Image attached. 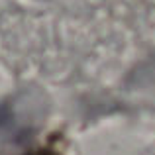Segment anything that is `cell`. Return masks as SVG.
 Returning a JSON list of instances; mask_svg holds the SVG:
<instances>
[{
  "instance_id": "obj_1",
  "label": "cell",
  "mask_w": 155,
  "mask_h": 155,
  "mask_svg": "<svg viewBox=\"0 0 155 155\" xmlns=\"http://www.w3.org/2000/svg\"><path fill=\"white\" fill-rule=\"evenodd\" d=\"M14 122V114H12L10 106L8 104H0V132L2 130H8Z\"/></svg>"
},
{
  "instance_id": "obj_2",
  "label": "cell",
  "mask_w": 155,
  "mask_h": 155,
  "mask_svg": "<svg viewBox=\"0 0 155 155\" xmlns=\"http://www.w3.org/2000/svg\"><path fill=\"white\" fill-rule=\"evenodd\" d=\"M30 155H57L55 151H51V149H38V151L30 153Z\"/></svg>"
}]
</instances>
